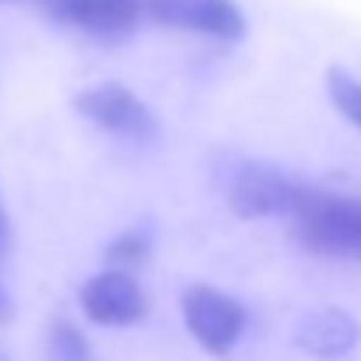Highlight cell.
I'll use <instances>...</instances> for the list:
<instances>
[{
  "label": "cell",
  "mask_w": 361,
  "mask_h": 361,
  "mask_svg": "<svg viewBox=\"0 0 361 361\" xmlns=\"http://www.w3.org/2000/svg\"><path fill=\"white\" fill-rule=\"evenodd\" d=\"M290 220L298 241L312 255L361 262V195L301 188Z\"/></svg>",
  "instance_id": "obj_1"
},
{
  "label": "cell",
  "mask_w": 361,
  "mask_h": 361,
  "mask_svg": "<svg viewBox=\"0 0 361 361\" xmlns=\"http://www.w3.org/2000/svg\"><path fill=\"white\" fill-rule=\"evenodd\" d=\"M180 312H185V326L195 336V343L213 357L231 354L245 333V305L209 283L188 287L185 301H180Z\"/></svg>",
  "instance_id": "obj_2"
},
{
  "label": "cell",
  "mask_w": 361,
  "mask_h": 361,
  "mask_svg": "<svg viewBox=\"0 0 361 361\" xmlns=\"http://www.w3.org/2000/svg\"><path fill=\"white\" fill-rule=\"evenodd\" d=\"M301 185L269 163H241L227 185V206L245 220L262 216H290Z\"/></svg>",
  "instance_id": "obj_3"
},
{
  "label": "cell",
  "mask_w": 361,
  "mask_h": 361,
  "mask_svg": "<svg viewBox=\"0 0 361 361\" xmlns=\"http://www.w3.org/2000/svg\"><path fill=\"white\" fill-rule=\"evenodd\" d=\"M75 110L92 121L96 128L110 131V135H121V138H152L156 135V117L152 110L121 82H103V85H92L85 92L75 96Z\"/></svg>",
  "instance_id": "obj_4"
},
{
  "label": "cell",
  "mask_w": 361,
  "mask_h": 361,
  "mask_svg": "<svg viewBox=\"0 0 361 361\" xmlns=\"http://www.w3.org/2000/svg\"><path fill=\"white\" fill-rule=\"evenodd\" d=\"M82 312L96 326H135L149 312V294L124 269H103L78 290Z\"/></svg>",
  "instance_id": "obj_5"
},
{
  "label": "cell",
  "mask_w": 361,
  "mask_h": 361,
  "mask_svg": "<svg viewBox=\"0 0 361 361\" xmlns=\"http://www.w3.org/2000/svg\"><path fill=\"white\" fill-rule=\"evenodd\" d=\"M39 4L50 18L99 39L128 36L145 15L142 0H39Z\"/></svg>",
  "instance_id": "obj_6"
},
{
  "label": "cell",
  "mask_w": 361,
  "mask_h": 361,
  "mask_svg": "<svg viewBox=\"0 0 361 361\" xmlns=\"http://www.w3.org/2000/svg\"><path fill=\"white\" fill-rule=\"evenodd\" d=\"M357 340H361V326L343 308H315V312L301 315L298 329H294V343L305 354L322 357V361L347 357L357 347Z\"/></svg>",
  "instance_id": "obj_7"
},
{
  "label": "cell",
  "mask_w": 361,
  "mask_h": 361,
  "mask_svg": "<svg viewBox=\"0 0 361 361\" xmlns=\"http://www.w3.org/2000/svg\"><path fill=\"white\" fill-rule=\"evenodd\" d=\"M185 29L224 39V43H238V39H245L248 22H245V11L234 4V0H195Z\"/></svg>",
  "instance_id": "obj_8"
},
{
  "label": "cell",
  "mask_w": 361,
  "mask_h": 361,
  "mask_svg": "<svg viewBox=\"0 0 361 361\" xmlns=\"http://www.w3.org/2000/svg\"><path fill=\"white\" fill-rule=\"evenodd\" d=\"M326 92H329L333 106L340 110V117L350 121L354 128H361V82L354 75H347L343 68H329L326 71Z\"/></svg>",
  "instance_id": "obj_9"
},
{
  "label": "cell",
  "mask_w": 361,
  "mask_h": 361,
  "mask_svg": "<svg viewBox=\"0 0 361 361\" xmlns=\"http://www.w3.org/2000/svg\"><path fill=\"white\" fill-rule=\"evenodd\" d=\"M50 357L54 361H96V354H92V343L85 340V333L75 326V322H68V319H57L54 326H50Z\"/></svg>",
  "instance_id": "obj_10"
},
{
  "label": "cell",
  "mask_w": 361,
  "mask_h": 361,
  "mask_svg": "<svg viewBox=\"0 0 361 361\" xmlns=\"http://www.w3.org/2000/svg\"><path fill=\"white\" fill-rule=\"evenodd\" d=\"M149 252H152L149 234H142V231H128V234H121L117 241H110V248H106V262H110V269H124V273H131L135 266H142V262L149 259Z\"/></svg>",
  "instance_id": "obj_11"
},
{
  "label": "cell",
  "mask_w": 361,
  "mask_h": 361,
  "mask_svg": "<svg viewBox=\"0 0 361 361\" xmlns=\"http://www.w3.org/2000/svg\"><path fill=\"white\" fill-rule=\"evenodd\" d=\"M145 4V15L159 25H173V29H185L188 22V11L195 0H142Z\"/></svg>",
  "instance_id": "obj_12"
},
{
  "label": "cell",
  "mask_w": 361,
  "mask_h": 361,
  "mask_svg": "<svg viewBox=\"0 0 361 361\" xmlns=\"http://www.w3.org/2000/svg\"><path fill=\"white\" fill-rule=\"evenodd\" d=\"M8 245H11V220H8V213H4V202H0V262H4Z\"/></svg>",
  "instance_id": "obj_13"
},
{
  "label": "cell",
  "mask_w": 361,
  "mask_h": 361,
  "mask_svg": "<svg viewBox=\"0 0 361 361\" xmlns=\"http://www.w3.org/2000/svg\"><path fill=\"white\" fill-rule=\"evenodd\" d=\"M15 315V305H11V294L4 290V283H0V326H8Z\"/></svg>",
  "instance_id": "obj_14"
}]
</instances>
